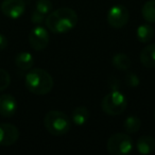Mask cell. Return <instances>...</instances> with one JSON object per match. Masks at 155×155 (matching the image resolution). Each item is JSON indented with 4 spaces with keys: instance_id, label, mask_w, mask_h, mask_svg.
Instances as JSON below:
<instances>
[{
    "instance_id": "cell-19",
    "label": "cell",
    "mask_w": 155,
    "mask_h": 155,
    "mask_svg": "<svg viewBox=\"0 0 155 155\" xmlns=\"http://www.w3.org/2000/svg\"><path fill=\"white\" fill-rule=\"evenodd\" d=\"M35 8H36V11H38L39 13L48 15L52 11V3L50 0H37Z\"/></svg>"
},
{
    "instance_id": "cell-5",
    "label": "cell",
    "mask_w": 155,
    "mask_h": 155,
    "mask_svg": "<svg viewBox=\"0 0 155 155\" xmlns=\"http://www.w3.org/2000/svg\"><path fill=\"white\" fill-rule=\"evenodd\" d=\"M107 151L113 155H127L133 150V140L127 134L116 133L107 140Z\"/></svg>"
},
{
    "instance_id": "cell-6",
    "label": "cell",
    "mask_w": 155,
    "mask_h": 155,
    "mask_svg": "<svg viewBox=\"0 0 155 155\" xmlns=\"http://www.w3.org/2000/svg\"><path fill=\"white\" fill-rule=\"evenodd\" d=\"M107 22L112 28L121 29L127 24L130 18V12L124 5H116L110 9L107 13Z\"/></svg>"
},
{
    "instance_id": "cell-2",
    "label": "cell",
    "mask_w": 155,
    "mask_h": 155,
    "mask_svg": "<svg viewBox=\"0 0 155 155\" xmlns=\"http://www.w3.org/2000/svg\"><path fill=\"white\" fill-rule=\"evenodd\" d=\"M25 83L28 91L37 96L50 93L54 85L51 74L41 68H35L29 71L26 75Z\"/></svg>"
},
{
    "instance_id": "cell-23",
    "label": "cell",
    "mask_w": 155,
    "mask_h": 155,
    "mask_svg": "<svg viewBox=\"0 0 155 155\" xmlns=\"http://www.w3.org/2000/svg\"><path fill=\"white\" fill-rule=\"evenodd\" d=\"M108 87H110L112 91H115V89L119 88V82L117 81L116 78H112V79L108 81Z\"/></svg>"
},
{
    "instance_id": "cell-1",
    "label": "cell",
    "mask_w": 155,
    "mask_h": 155,
    "mask_svg": "<svg viewBox=\"0 0 155 155\" xmlns=\"http://www.w3.org/2000/svg\"><path fill=\"white\" fill-rule=\"evenodd\" d=\"M78 14L69 8H61L50 12L46 18V26L52 33L62 34L71 31L78 24Z\"/></svg>"
},
{
    "instance_id": "cell-3",
    "label": "cell",
    "mask_w": 155,
    "mask_h": 155,
    "mask_svg": "<svg viewBox=\"0 0 155 155\" xmlns=\"http://www.w3.org/2000/svg\"><path fill=\"white\" fill-rule=\"evenodd\" d=\"M44 125L51 135L62 136L70 131L71 120L65 113L50 110L44 118Z\"/></svg>"
},
{
    "instance_id": "cell-25",
    "label": "cell",
    "mask_w": 155,
    "mask_h": 155,
    "mask_svg": "<svg viewBox=\"0 0 155 155\" xmlns=\"http://www.w3.org/2000/svg\"><path fill=\"white\" fill-rule=\"evenodd\" d=\"M154 119H155V112H154Z\"/></svg>"
},
{
    "instance_id": "cell-8",
    "label": "cell",
    "mask_w": 155,
    "mask_h": 155,
    "mask_svg": "<svg viewBox=\"0 0 155 155\" xmlns=\"http://www.w3.org/2000/svg\"><path fill=\"white\" fill-rule=\"evenodd\" d=\"M0 9L7 17L17 19L26 11V3L24 0H3Z\"/></svg>"
},
{
    "instance_id": "cell-12",
    "label": "cell",
    "mask_w": 155,
    "mask_h": 155,
    "mask_svg": "<svg viewBox=\"0 0 155 155\" xmlns=\"http://www.w3.org/2000/svg\"><path fill=\"white\" fill-rule=\"evenodd\" d=\"M136 149L140 154H151L155 150V140L152 136L143 135L137 140Z\"/></svg>"
},
{
    "instance_id": "cell-7",
    "label": "cell",
    "mask_w": 155,
    "mask_h": 155,
    "mask_svg": "<svg viewBox=\"0 0 155 155\" xmlns=\"http://www.w3.org/2000/svg\"><path fill=\"white\" fill-rule=\"evenodd\" d=\"M29 43L31 47L36 51L44 50L49 44V33L47 29L41 26H36L31 30L29 34Z\"/></svg>"
},
{
    "instance_id": "cell-17",
    "label": "cell",
    "mask_w": 155,
    "mask_h": 155,
    "mask_svg": "<svg viewBox=\"0 0 155 155\" xmlns=\"http://www.w3.org/2000/svg\"><path fill=\"white\" fill-rule=\"evenodd\" d=\"M142 17L150 24L155 22V0H149L143 5L141 9Z\"/></svg>"
},
{
    "instance_id": "cell-13",
    "label": "cell",
    "mask_w": 155,
    "mask_h": 155,
    "mask_svg": "<svg viewBox=\"0 0 155 155\" xmlns=\"http://www.w3.org/2000/svg\"><path fill=\"white\" fill-rule=\"evenodd\" d=\"M15 64L20 70H30L34 64V58L28 51H22L16 55Z\"/></svg>"
},
{
    "instance_id": "cell-14",
    "label": "cell",
    "mask_w": 155,
    "mask_h": 155,
    "mask_svg": "<svg viewBox=\"0 0 155 155\" xmlns=\"http://www.w3.org/2000/svg\"><path fill=\"white\" fill-rule=\"evenodd\" d=\"M136 36H137V39L140 43L147 44L154 36V29H153L152 26L148 24L140 25L137 28V31H136Z\"/></svg>"
},
{
    "instance_id": "cell-9",
    "label": "cell",
    "mask_w": 155,
    "mask_h": 155,
    "mask_svg": "<svg viewBox=\"0 0 155 155\" xmlns=\"http://www.w3.org/2000/svg\"><path fill=\"white\" fill-rule=\"evenodd\" d=\"M19 138V131L11 123L0 124V146H11Z\"/></svg>"
},
{
    "instance_id": "cell-10",
    "label": "cell",
    "mask_w": 155,
    "mask_h": 155,
    "mask_svg": "<svg viewBox=\"0 0 155 155\" xmlns=\"http://www.w3.org/2000/svg\"><path fill=\"white\" fill-rule=\"evenodd\" d=\"M17 110V101L12 95L5 94L0 96V115L3 117H12Z\"/></svg>"
},
{
    "instance_id": "cell-22",
    "label": "cell",
    "mask_w": 155,
    "mask_h": 155,
    "mask_svg": "<svg viewBox=\"0 0 155 155\" xmlns=\"http://www.w3.org/2000/svg\"><path fill=\"white\" fill-rule=\"evenodd\" d=\"M45 16L46 15L39 13L38 11L35 10V11L32 13V15H31V20H32L33 24H36V25L43 24V22L45 21Z\"/></svg>"
},
{
    "instance_id": "cell-11",
    "label": "cell",
    "mask_w": 155,
    "mask_h": 155,
    "mask_svg": "<svg viewBox=\"0 0 155 155\" xmlns=\"http://www.w3.org/2000/svg\"><path fill=\"white\" fill-rule=\"evenodd\" d=\"M140 62L147 68H155V44L146 46L141 50Z\"/></svg>"
},
{
    "instance_id": "cell-16",
    "label": "cell",
    "mask_w": 155,
    "mask_h": 155,
    "mask_svg": "<svg viewBox=\"0 0 155 155\" xmlns=\"http://www.w3.org/2000/svg\"><path fill=\"white\" fill-rule=\"evenodd\" d=\"M112 64L118 70L127 71L131 67V58L124 53H116L112 58Z\"/></svg>"
},
{
    "instance_id": "cell-18",
    "label": "cell",
    "mask_w": 155,
    "mask_h": 155,
    "mask_svg": "<svg viewBox=\"0 0 155 155\" xmlns=\"http://www.w3.org/2000/svg\"><path fill=\"white\" fill-rule=\"evenodd\" d=\"M140 125H141V122H140V119L136 116H129L127 119L124 120V130L127 131V133L133 134L136 133L138 130L140 129Z\"/></svg>"
},
{
    "instance_id": "cell-24",
    "label": "cell",
    "mask_w": 155,
    "mask_h": 155,
    "mask_svg": "<svg viewBox=\"0 0 155 155\" xmlns=\"http://www.w3.org/2000/svg\"><path fill=\"white\" fill-rule=\"evenodd\" d=\"M8 46V38L3 34L0 33V51H2L3 49H5Z\"/></svg>"
},
{
    "instance_id": "cell-20",
    "label": "cell",
    "mask_w": 155,
    "mask_h": 155,
    "mask_svg": "<svg viewBox=\"0 0 155 155\" xmlns=\"http://www.w3.org/2000/svg\"><path fill=\"white\" fill-rule=\"evenodd\" d=\"M10 83H11V77L9 72L5 71V69L0 68V91L7 89Z\"/></svg>"
},
{
    "instance_id": "cell-21",
    "label": "cell",
    "mask_w": 155,
    "mask_h": 155,
    "mask_svg": "<svg viewBox=\"0 0 155 155\" xmlns=\"http://www.w3.org/2000/svg\"><path fill=\"white\" fill-rule=\"evenodd\" d=\"M125 82H127V86L136 87L139 85L140 81H139V78L135 73H127V75L125 77Z\"/></svg>"
},
{
    "instance_id": "cell-4",
    "label": "cell",
    "mask_w": 155,
    "mask_h": 155,
    "mask_svg": "<svg viewBox=\"0 0 155 155\" xmlns=\"http://www.w3.org/2000/svg\"><path fill=\"white\" fill-rule=\"evenodd\" d=\"M127 106V100L125 96L119 89L110 91V94L102 99L101 108L105 114L110 116H118L122 114Z\"/></svg>"
},
{
    "instance_id": "cell-15",
    "label": "cell",
    "mask_w": 155,
    "mask_h": 155,
    "mask_svg": "<svg viewBox=\"0 0 155 155\" xmlns=\"http://www.w3.org/2000/svg\"><path fill=\"white\" fill-rule=\"evenodd\" d=\"M89 118V110L84 106H79L71 113V121L75 125H83Z\"/></svg>"
}]
</instances>
